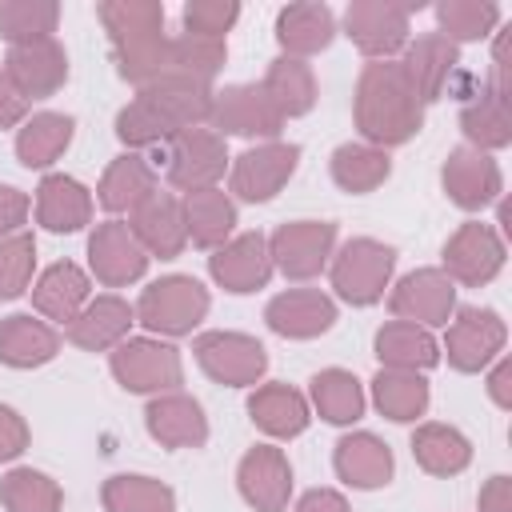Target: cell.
Wrapping results in <instances>:
<instances>
[{"label":"cell","mask_w":512,"mask_h":512,"mask_svg":"<svg viewBox=\"0 0 512 512\" xmlns=\"http://www.w3.org/2000/svg\"><path fill=\"white\" fill-rule=\"evenodd\" d=\"M208 112H212V84L188 76H160L148 88H136V96L116 112V136L128 148L164 144L188 128L208 124Z\"/></svg>","instance_id":"6da1fadb"},{"label":"cell","mask_w":512,"mask_h":512,"mask_svg":"<svg viewBox=\"0 0 512 512\" xmlns=\"http://www.w3.org/2000/svg\"><path fill=\"white\" fill-rule=\"evenodd\" d=\"M356 128L364 144L372 148H396L408 144L420 124H424V100L408 84L400 60H368L356 80V100H352Z\"/></svg>","instance_id":"7a4b0ae2"},{"label":"cell","mask_w":512,"mask_h":512,"mask_svg":"<svg viewBox=\"0 0 512 512\" xmlns=\"http://www.w3.org/2000/svg\"><path fill=\"white\" fill-rule=\"evenodd\" d=\"M392 268H396V248L384 244V240H372V236H352L344 240L332 260H328V272H332V288L344 304L352 308H368L384 296L388 280H392Z\"/></svg>","instance_id":"3957f363"},{"label":"cell","mask_w":512,"mask_h":512,"mask_svg":"<svg viewBox=\"0 0 512 512\" xmlns=\"http://www.w3.org/2000/svg\"><path fill=\"white\" fill-rule=\"evenodd\" d=\"M208 288L196 276H160L136 300V320L156 336H188L208 316Z\"/></svg>","instance_id":"277c9868"},{"label":"cell","mask_w":512,"mask_h":512,"mask_svg":"<svg viewBox=\"0 0 512 512\" xmlns=\"http://www.w3.org/2000/svg\"><path fill=\"white\" fill-rule=\"evenodd\" d=\"M108 364H112V376L120 380V388H128V392L160 396V392H176L180 380H184L180 352L160 336H128V340H120L112 348Z\"/></svg>","instance_id":"5b68a950"},{"label":"cell","mask_w":512,"mask_h":512,"mask_svg":"<svg viewBox=\"0 0 512 512\" xmlns=\"http://www.w3.org/2000/svg\"><path fill=\"white\" fill-rule=\"evenodd\" d=\"M192 352H196V364L204 368V376L216 384H228V388H256L268 372V352L248 332H224V328L200 332Z\"/></svg>","instance_id":"8992f818"},{"label":"cell","mask_w":512,"mask_h":512,"mask_svg":"<svg viewBox=\"0 0 512 512\" xmlns=\"http://www.w3.org/2000/svg\"><path fill=\"white\" fill-rule=\"evenodd\" d=\"M444 276L452 284H464V288H484L488 280L500 276L504 268V256H508V244L504 236L484 224V220H464L448 240H444Z\"/></svg>","instance_id":"52a82bcc"},{"label":"cell","mask_w":512,"mask_h":512,"mask_svg":"<svg viewBox=\"0 0 512 512\" xmlns=\"http://www.w3.org/2000/svg\"><path fill=\"white\" fill-rule=\"evenodd\" d=\"M444 356L456 372H480L488 368L496 356H504V340H508V324L500 320L496 308H476L464 304L452 312V320L444 324Z\"/></svg>","instance_id":"ba28073f"},{"label":"cell","mask_w":512,"mask_h":512,"mask_svg":"<svg viewBox=\"0 0 512 512\" xmlns=\"http://www.w3.org/2000/svg\"><path fill=\"white\" fill-rule=\"evenodd\" d=\"M296 164H300V144L264 140L256 148H244L228 164V196L248 200V204H264L292 180Z\"/></svg>","instance_id":"9c48e42d"},{"label":"cell","mask_w":512,"mask_h":512,"mask_svg":"<svg viewBox=\"0 0 512 512\" xmlns=\"http://www.w3.org/2000/svg\"><path fill=\"white\" fill-rule=\"evenodd\" d=\"M208 128L220 136H248V140H276L284 128L280 108L264 92V84H228L212 92Z\"/></svg>","instance_id":"30bf717a"},{"label":"cell","mask_w":512,"mask_h":512,"mask_svg":"<svg viewBox=\"0 0 512 512\" xmlns=\"http://www.w3.org/2000/svg\"><path fill=\"white\" fill-rule=\"evenodd\" d=\"M232 156L220 132L212 128H188L168 140V184L180 192H200V188H220Z\"/></svg>","instance_id":"8fae6325"},{"label":"cell","mask_w":512,"mask_h":512,"mask_svg":"<svg viewBox=\"0 0 512 512\" xmlns=\"http://www.w3.org/2000/svg\"><path fill=\"white\" fill-rule=\"evenodd\" d=\"M336 252V224L332 220H292L280 224L268 240L272 268H280L288 280H312L328 268Z\"/></svg>","instance_id":"7c38bea8"},{"label":"cell","mask_w":512,"mask_h":512,"mask_svg":"<svg viewBox=\"0 0 512 512\" xmlns=\"http://www.w3.org/2000/svg\"><path fill=\"white\" fill-rule=\"evenodd\" d=\"M344 36L368 60H396L408 48V8L384 0H356L344 8Z\"/></svg>","instance_id":"4fadbf2b"},{"label":"cell","mask_w":512,"mask_h":512,"mask_svg":"<svg viewBox=\"0 0 512 512\" xmlns=\"http://www.w3.org/2000/svg\"><path fill=\"white\" fill-rule=\"evenodd\" d=\"M88 268L104 288H128L148 272V252L124 220H100L88 236Z\"/></svg>","instance_id":"5bb4252c"},{"label":"cell","mask_w":512,"mask_h":512,"mask_svg":"<svg viewBox=\"0 0 512 512\" xmlns=\"http://www.w3.org/2000/svg\"><path fill=\"white\" fill-rule=\"evenodd\" d=\"M388 308L396 320L420 324L428 332L444 328L456 312V284L440 268H416L388 292Z\"/></svg>","instance_id":"9a60e30c"},{"label":"cell","mask_w":512,"mask_h":512,"mask_svg":"<svg viewBox=\"0 0 512 512\" xmlns=\"http://www.w3.org/2000/svg\"><path fill=\"white\" fill-rule=\"evenodd\" d=\"M440 184L448 192V200L464 212H480L488 204L500 200L504 192V176H500V164L488 156V152H476L468 144L452 148L444 168H440Z\"/></svg>","instance_id":"2e32d148"},{"label":"cell","mask_w":512,"mask_h":512,"mask_svg":"<svg viewBox=\"0 0 512 512\" xmlns=\"http://www.w3.org/2000/svg\"><path fill=\"white\" fill-rule=\"evenodd\" d=\"M236 488L256 512H284L292 496V464L276 444H256L236 464Z\"/></svg>","instance_id":"e0dca14e"},{"label":"cell","mask_w":512,"mask_h":512,"mask_svg":"<svg viewBox=\"0 0 512 512\" xmlns=\"http://www.w3.org/2000/svg\"><path fill=\"white\" fill-rule=\"evenodd\" d=\"M4 72H8V80L16 84V92L28 104L32 100H48L68 80V52H64V44L56 36L32 40V44H16V48H8Z\"/></svg>","instance_id":"ac0fdd59"},{"label":"cell","mask_w":512,"mask_h":512,"mask_svg":"<svg viewBox=\"0 0 512 512\" xmlns=\"http://www.w3.org/2000/svg\"><path fill=\"white\" fill-rule=\"evenodd\" d=\"M208 272L224 292H256L272 280V256H268V240L260 232H240L232 240H224L220 248H212L208 256Z\"/></svg>","instance_id":"d6986e66"},{"label":"cell","mask_w":512,"mask_h":512,"mask_svg":"<svg viewBox=\"0 0 512 512\" xmlns=\"http://www.w3.org/2000/svg\"><path fill=\"white\" fill-rule=\"evenodd\" d=\"M144 428L160 448H204L208 416L188 392H160L144 408Z\"/></svg>","instance_id":"ffe728a7"},{"label":"cell","mask_w":512,"mask_h":512,"mask_svg":"<svg viewBox=\"0 0 512 512\" xmlns=\"http://www.w3.org/2000/svg\"><path fill=\"white\" fill-rule=\"evenodd\" d=\"M264 320L284 340H312L336 324V300L320 288H288L268 300Z\"/></svg>","instance_id":"44dd1931"},{"label":"cell","mask_w":512,"mask_h":512,"mask_svg":"<svg viewBox=\"0 0 512 512\" xmlns=\"http://www.w3.org/2000/svg\"><path fill=\"white\" fill-rule=\"evenodd\" d=\"M128 228H132V236L140 240V248L148 252V260H152V256L172 260V256H180L184 244H188L180 200H176L172 192H160V188H156L144 204H136V208L128 212Z\"/></svg>","instance_id":"7402d4cb"},{"label":"cell","mask_w":512,"mask_h":512,"mask_svg":"<svg viewBox=\"0 0 512 512\" xmlns=\"http://www.w3.org/2000/svg\"><path fill=\"white\" fill-rule=\"evenodd\" d=\"M400 68H404L408 84L416 88V96L424 104H432V100L444 96L452 72L460 68V48L452 40H444L440 32H428V36L408 40V48L400 56Z\"/></svg>","instance_id":"603a6c76"},{"label":"cell","mask_w":512,"mask_h":512,"mask_svg":"<svg viewBox=\"0 0 512 512\" xmlns=\"http://www.w3.org/2000/svg\"><path fill=\"white\" fill-rule=\"evenodd\" d=\"M136 324V308L116 296V292H104V296H92L76 320L68 324V340L84 352H108L116 348L120 340H128V328Z\"/></svg>","instance_id":"cb8c5ba5"},{"label":"cell","mask_w":512,"mask_h":512,"mask_svg":"<svg viewBox=\"0 0 512 512\" xmlns=\"http://www.w3.org/2000/svg\"><path fill=\"white\" fill-rule=\"evenodd\" d=\"M332 468H336V476L348 488L372 492V488H384L392 480L396 460H392V448L380 436H372V432H348V436L336 440Z\"/></svg>","instance_id":"d4e9b609"},{"label":"cell","mask_w":512,"mask_h":512,"mask_svg":"<svg viewBox=\"0 0 512 512\" xmlns=\"http://www.w3.org/2000/svg\"><path fill=\"white\" fill-rule=\"evenodd\" d=\"M92 300V280L80 264L60 260L52 268H44L32 284V308L48 320V324H72L76 312Z\"/></svg>","instance_id":"484cf974"},{"label":"cell","mask_w":512,"mask_h":512,"mask_svg":"<svg viewBox=\"0 0 512 512\" xmlns=\"http://www.w3.org/2000/svg\"><path fill=\"white\" fill-rule=\"evenodd\" d=\"M276 40L284 48V56L308 60L316 52H324L336 40V16L328 4L304 0V4H288L276 16Z\"/></svg>","instance_id":"4316f807"},{"label":"cell","mask_w":512,"mask_h":512,"mask_svg":"<svg viewBox=\"0 0 512 512\" xmlns=\"http://www.w3.org/2000/svg\"><path fill=\"white\" fill-rule=\"evenodd\" d=\"M36 220L48 232H80L92 224V192L64 172H48L36 188Z\"/></svg>","instance_id":"83f0119b"},{"label":"cell","mask_w":512,"mask_h":512,"mask_svg":"<svg viewBox=\"0 0 512 512\" xmlns=\"http://www.w3.org/2000/svg\"><path fill=\"white\" fill-rule=\"evenodd\" d=\"M60 352V332L32 316V312H12L0 320V364L8 368H40Z\"/></svg>","instance_id":"f1b7e54d"},{"label":"cell","mask_w":512,"mask_h":512,"mask_svg":"<svg viewBox=\"0 0 512 512\" xmlns=\"http://www.w3.org/2000/svg\"><path fill=\"white\" fill-rule=\"evenodd\" d=\"M184 212V232L196 248H220L224 240H232L236 232V200L224 188H200V192H184L180 200Z\"/></svg>","instance_id":"f546056e"},{"label":"cell","mask_w":512,"mask_h":512,"mask_svg":"<svg viewBox=\"0 0 512 512\" xmlns=\"http://www.w3.org/2000/svg\"><path fill=\"white\" fill-rule=\"evenodd\" d=\"M248 416L260 432H268L276 440H292L308 428L312 408H308L304 392H296L292 384H260L248 396Z\"/></svg>","instance_id":"4dcf8cb0"},{"label":"cell","mask_w":512,"mask_h":512,"mask_svg":"<svg viewBox=\"0 0 512 512\" xmlns=\"http://www.w3.org/2000/svg\"><path fill=\"white\" fill-rule=\"evenodd\" d=\"M376 360L380 368H400V372H428L440 364V344L428 328L408 324V320H388L376 332Z\"/></svg>","instance_id":"1f68e13d"},{"label":"cell","mask_w":512,"mask_h":512,"mask_svg":"<svg viewBox=\"0 0 512 512\" xmlns=\"http://www.w3.org/2000/svg\"><path fill=\"white\" fill-rule=\"evenodd\" d=\"M460 132L468 140V148L476 152H496L512 144V120H508V96L496 92L492 84H484L464 108H460Z\"/></svg>","instance_id":"d6a6232c"},{"label":"cell","mask_w":512,"mask_h":512,"mask_svg":"<svg viewBox=\"0 0 512 512\" xmlns=\"http://www.w3.org/2000/svg\"><path fill=\"white\" fill-rule=\"evenodd\" d=\"M152 192H156V172H152V164H148L144 156H136V152H124V156H116V160L104 168L100 188H96V200H100L104 212L116 216V212H132V208L144 204Z\"/></svg>","instance_id":"836d02e7"},{"label":"cell","mask_w":512,"mask_h":512,"mask_svg":"<svg viewBox=\"0 0 512 512\" xmlns=\"http://www.w3.org/2000/svg\"><path fill=\"white\" fill-rule=\"evenodd\" d=\"M76 120L68 112H36L16 128V160L24 168H48L72 144Z\"/></svg>","instance_id":"e575fe53"},{"label":"cell","mask_w":512,"mask_h":512,"mask_svg":"<svg viewBox=\"0 0 512 512\" xmlns=\"http://www.w3.org/2000/svg\"><path fill=\"white\" fill-rule=\"evenodd\" d=\"M412 456L428 476H456L472 464V444L460 428L428 420L412 432Z\"/></svg>","instance_id":"d590c367"},{"label":"cell","mask_w":512,"mask_h":512,"mask_svg":"<svg viewBox=\"0 0 512 512\" xmlns=\"http://www.w3.org/2000/svg\"><path fill=\"white\" fill-rule=\"evenodd\" d=\"M264 92L272 96V104L280 108L284 120L292 116H308L312 104H316V72L308 60H296V56H276L264 72Z\"/></svg>","instance_id":"8d00e7d4"},{"label":"cell","mask_w":512,"mask_h":512,"mask_svg":"<svg viewBox=\"0 0 512 512\" xmlns=\"http://www.w3.org/2000/svg\"><path fill=\"white\" fill-rule=\"evenodd\" d=\"M308 396H312L308 408H316L320 420H328V424H356L364 416V404H368L364 384L348 368H324V372H316L312 384H308Z\"/></svg>","instance_id":"74e56055"},{"label":"cell","mask_w":512,"mask_h":512,"mask_svg":"<svg viewBox=\"0 0 512 512\" xmlns=\"http://www.w3.org/2000/svg\"><path fill=\"white\" fill-rule=\"evenodd\" d=\"M372 404L380 416L396 424H412L428 412V380L424 372H400V368H380L372 376Z\"/></svg>","instance_id":"f35d334b"},{"label":"cell","mask_w":512,"mask_h":512,"mask_svg":"<svg viewBox=\"0 0 512 512\" xmlns=\"http://www.w3.org/2000/svg\"><path fill=\"white\" fill-rule=\"evenodd\" d=\"M100 504L104 512H176V492L156 476L120 472L104 480Z\"/></svg>","instance_id":"ab89813d"},{"label":"cell","mask_w":512,"mask_h":512,"mask_svg":"<svg viewBox=\"0 0 512 512\" xmlns=\"http://www.w3.org/2000/svg\"><path fill=\"white\" fill-rule=\"evenodd\" d=\"M332 168V180L336 188L352 192V196H364L372 188H380L388 176H392V160L384 148H372V144H340L328 160Z\"/></svg>","instance_id":"60d3db41"},{"label":"cell","mask_w":512,"mask_h":512,"mask_svg":"<svg viewBox=\"0 0 512 512\" xmlns=\"http://www.w3.org/2000/svg\"><path fill=\"white\" fill-rule=\"evenodd\" d=\"M96 16H100L112 48L164 32V4L160 0H104L96 8Z\"/></svg>","instance_id":"b9f144b4"},{"label":"cell","mask_w":512,"mask_h":512,"mask_svg":"<svg viewBox=\"0 0 512 512\" xmlns=\"http://www.w3.org/2000/svg\"><path fill=\"white\" fill-rule=\"evenodd\" d=\"M224 60H228L224 40H208V36H192V32L168 36V76H188V80L212 84V76L224 68Z\"/></svg>","instance_id":"7bdbcfd3"},{"label":"cell","mask_w":512,"mask_h":512,"mask_svg":"<svg viewBox=\"0 0 512 512\" xmlns=\"http://www.w3.org/2000/svg\"><path fill=\"white\" fill-rule=\"evenodd\" d=\"M0 504L8 512H60L64 492L40 468H12L0 476Z\"/></svg>","instance_id":"ee69618b"},{"label":"cell","mask_w":512,"mask_h":512,"mask_svg":"<svg viewBox=\"0 0 512 512\" xmlns=\"http://www.w3.org/2000/svg\"><path fill=\"white\" fill-rule=\"evenodd\" d=\"M56 20H60L56 0H0V36L8 40V48L48 40L56 32Z\"/></svg>","instance_id":"f6af8a7d"},{"label":"cell","mask_w":512,"mask_h":512,"mask_svg":"<svg viewBox=\"0 0 512 512\" xmlns=\"http://www.w3.org/2000/svg\"><path fill=\"white\" fill-rule=\"evenodd\" d=\"M436 24H440V36L452 44L484 40L500 24V4H492V0H444V4H436Z\"/></svg>","instance_id":"bcb514c9"},{"label":"cell","mask_w":512,"mask_h":512,"mask_svg":"<svg viewBox=\"0 0 512 512\" xmlns=\"http://www.w3.org/2000/svg\"><path fill=\"white\" fill-rule=\"evenodd\" d=\"M112 60H116V72H120L128 84L148 88L152 80L168 76V32L116 44V48H112Z\"/></svg>","instance_id":"7dc6e473"},{"label":"cell","mask_w":512,"mask_h":512,"mask_svg":"<svg viewBox=\"0 0 512 512\" xmlns=\"http://www.w3.org/2000/svg\"><path fill=\"white\" fill-rule=\"evenodd\" d=\"M36 268V240L32 232H16L0 240V300H16L32 284Z\"/></svg>","instance_id":"c3c4849f"},{"label":"cell","mask_w":512,"mask_h":512,"mask_svg":"<svg viewBox=\"0 0 512 512\" xmlns=\"http://www.w3.org/2000/svg\"><path fill=\"white\" fill-rule=\"evenodd\" d=\"M236 20H240L236 0H188L184 4V32H192V36L224 40Z\"/></svg>","instance_id":"681fc988"},{"label":"cell","mask_w":512,"mask_h":512,"mask_svg":"<svg viewBox=\"0 0 512 512\" xmlns=\"http://www.w3.org/2000/svg\"><path fill=\"white\" fill-rule=\"evenodd\" d=\"M28 208H32V200H28L20 188L0 184V240H4V236H16V232L24 228Z\"/></svg>","instance_id":"f907efd6"},{"label":"cell","mask_w":512,"mask_h":512,"mask_svg":"<svg viewBox=\"0 0 512 512\" xmlns=\"http://www.w3.org/2000/svg\"><path fill=\"white\" fill-rule=\"evenodd\" d=\"M28 448V424L16 408L0 404V460H16Z\"/></svg>","instance_id":"816d5d0a"},{"label":"cell","mask_w":512,"mask_h":512,"mask_svg":"<svg viewBox=\"0 0 512 512\" xmlns=\"http://www.w3.org/2000/svg\"><path fill=\"white\" fill-rule=\"evenodd\" d=\"M24 120H28V100L16 92V84L0 68V128H20Z\"/></svg>","instance_id":"f5cc1de1"},{"label":"cell","mask_w":512,"mask_h":512,"mask_svg":"<svg viewBox=\"0 0 512 512\" xmlns=\"http://www.w3.org/2000/svg\"><path fill=\"white\" fill-rule=\"evenodd\" d=\"M476 508H480V512H512V480H508L504 472L488 476V484H484L480 496H476Z\"/></svg>","instance_id":"db71d44e"},{"label":"cell","mask_w":512,"mask_h":512,"mask_svg":"<svg viewBox=\"0 0 512 512\" xmlns=\"http://www.w3.org/2000/svg\"><path fill=\"white\" fill-rule=\"evenodd\" d=\"M488 396L496 408H512V360L508 356H496L492 360V372H488Z\"/></svg>","instance_id":"11a10c76"},{"label":"cell","mask_w":512,"mask_h":512,"mask_svg":"<svg viewBox=\"0 0 512 512\" xmlns=\"http://www.w3.org/2000/svg\"><path fill=\"white\" fill-rule=\"evenodd\" d=\"M292 512H352V508H348L344 492H336V488H312V492H304L296 500Z\"/></svg>","instance_id":"9f6ffc18"}]
</instances>
